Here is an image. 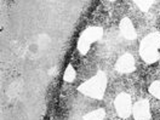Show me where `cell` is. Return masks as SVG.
<instances>
[{
	"mask_svg": "<svg viewBox=\"0 0 160 120\" xmlns=\"http://www.w3.org/2000/svg\"><path fill=\"white\" fill-rule=\"evenodd\" d=\"M149 104L146 100L137 102L133 107V117L136 120H149Z\"/></svg>",
	"mask_w": 160,
	"mask_h": 120,
	"instance_id": "4",
	"label": "cell"
},
{
	"mask_svg": "<svg viewBox=\"0 0 160 120\" xmlns=\"http://www.w3.org/2000/svg\"><path fill=\"white\" fill-rule=\"evenodd\" d=\"M160 45V35L159 34H152L148 38H146L142 44V57L148 63L155 62L158 58L157 49Z\"/></svg>",
	"mask_w": 160,
	"mask_h": 120,
	"instance_id": "1",
	"label": "cell"
},
{
	"mask_svg": "<svg viewBox=\"0 0 160 120\" xmlns=\"http://www.w3.org/2000/svg\"><path fill=\"white\" fill-rule=\"evenodd\" d=\"M150 92L155 96L160 98V81H154L152 85H150Z\"/></svg>",
	"mask_w": 160,
	"mask_h": 120,
	"instance_id": "9",
	"label": "cell"
},
{
	"mask_svg": "<svg viewBox=\"0 0 160 120\" xmlns=\"http://www.w3.org/2000/svg\"><path fill=\"white\" fill-rule=\"evenodd\" d=\"M106 84V79H104V75L103 74H97L95 77V79H92L90 82L82 85V88H80V90H84L82 92H86L89 95H95L97 97H100L102 95V90H103V86Z\"/></svg>",
	"mask_w": 160,
	"mask_h": 120,
	"instance_id": "2",
	"label": "cell"
},
{
	"mask_svg": "<svg viewBox=\"0 0 160 120\" xmlns=\"http://www.w3.org/2000/svg\"><path fill=\"white\" fill-rule=\"evenodd\" d=\"M135 66H136V63H135L133 57H131L129 55H125L118 61L117 69L119 70L120 73H130L131 70L135 68Z\"/></svg>",
	"mask_w": 160,
	"mask_h": 120,
	"instance_id": "5",
	"label": "cell"
},
{
	"mask_svg": "<svg viewBox=\"0 0 160 120\" xmlns=\"http://www.w3.org/2000/svg\"><path fill=\"white\" fill-rule=\"evenodd\" d=\"M121 30H122V34L126 37V38H135L136 37V30H135V26L133 23L131 22L129 18H125L121 22Z\"/></svg>",
	"mask_w": 160,
	"mask_h": 120,
	"instance_id": "6",
	"label": "cell"
},
{
	"mask_svg": "<svg viewBox=\"0 0 160 120\" xmlns=\"http://www.w3.org/2000/svg\"><path fill=\"white\" fill-rule=\"evenodd\" d=\"M103 117H104V110L96 109V110H93L92 113H90V114H88L84 120H102Z\"/></svg>",
	"mask_w": 160,
	"mask_h": 120,
	"instance_id": "7",
	"label": "cell"
},
{
	"mask_svg": "<svg viewBox=\"0 0 160 120\" xmlns=\"http://www.w3.org/2000/svg\"><path fill=\"white\" fill-rule=\"evenodd\" d=\"M75 77H77L75 69L73 68V66H69V67L67 68V72H66V74H64V80H66L67 82H72L73 80L75 79Z\"/></svg>",
	"mask_w": 160,
	"mask_h": 120,
	"instance_id": "8",
	"label": "cell"
},
{
	"mask_svg": "<svg viewBox=\"0 0 160 120\" xmlns=\"http://www.w3.org/2000/svg\"><path fill=\"white\" fill-rule=\"evenodd\" d=\"M115 109L119 117H128L130 114L131 102L128 95H119L115 100Z\"/></svg>",
	"mask_w": 160,
	"mask_h": 120,
	"instance_id": "3",
	"label": "cell"
}]
</instances>
